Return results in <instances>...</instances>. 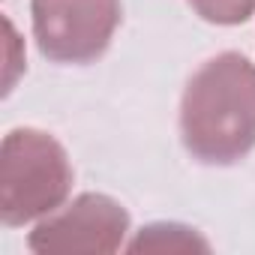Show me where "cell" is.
<instances>
[{
  "mask_svg": "<svg viewBox=\"0 0 255 255\" xmlns=\"http://www.w3.org/2000/svg\"><path fill=\"white\" fill-rule=\"evenodd\" d=\"M183 147L204 165H234L255 147V63L237 51L216 54L180 99Z\"/></svg>",
  "mask_w": 255,
  "mask_h": 255,
  "instance_id": "obj_1",
  "label": "cell"
},
{
  "mask_svg": "<svg viewBox=\"0 0 255 255\" xmlns=\"http://www.w3.org/2000/svg\"><path fill=\"white\" fill-rule=\"evenodd\" d=\"M72 189V165L57 138L39 129H12L0 150V216L27 225L54 213Z\"/></svg>",
  "mask_w": 255,
  "mask_h": 255,
  "instance_id": "obj_2",
  "label": "cell"
},
{
  "mask_svg": "<svg viewBox=\"0 0 255 255\" xmlns=\"http://www.w3.org/2000/svg\"><path fill=\"white\" fill-rule=\"evenodd\" d=\"M33 36L54 63H93L120 24V0H30Z\"/></svg>",
  "mask_w": 255,
  "mask_h": 255,
  "instance_id": "obj_3",
  "label": "cell"
},
{
  "mask_svg": "<svg viewBox=\"0 0 255 255\" xmlns=\"http://www.w3.org/2000/svg\"><path fill=\"white\" fill-rule=\"evenodd\" d=\"M126 234H129V213L108 195L84 192L63 210L39 219L27 237V246L39 255L117 252Z\"/></svg>",
  "mask_w": 255,
  "mask_h": 255,
  "instance_id": "obj_4",
  "label": "cell"
},
{
  "mask_svg": "<svg viewBox=\"0 0 255 255\" xmlns=\"http://www.w3.org/2000/svg\"><path fill=\"white\" fill-rule=\"evenodd\" d=\"M126 249L132 252H207L210 243L189 225L180 222H153L141 228Z\"/></svg>",
  "mask_w": 255,
  "mask_h": 255,
  "instance_id": "obj_5",
  "label": "cell"
},
{
  "mask_svg": "<svg viewBox=\"0 0 255 255\" xmlns=\"http://www.w3.org/2000/svg\"><path fill=\"white\" fill-rule=\"evenodd\" d=\"M189 6L210 24H240L255 15V0H189Z\"/></svg>",
  "mask_w": 255,
  "mask_h": 255,
  "instance_id": "obj_6",
  "label": "cell"
},
{
  "mask_svg": "<svg viewBox=\"0 0 255 255\" xmlns=\"http://www.w3.org/2000/svg\"><path fill=\"white\" fill-rule=\"evenodd\" d=\"M3 27H6V75H3V93H9L15 87V78L18 72H24V42L18 39L15 27L9 18H3Z\"/></svg>",
  "mask_w": 255,
  "mask_h": 255,
  "instance_id": "obj_7",
  "label": "cell"
}]
</instances>
